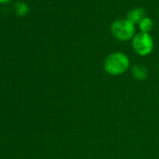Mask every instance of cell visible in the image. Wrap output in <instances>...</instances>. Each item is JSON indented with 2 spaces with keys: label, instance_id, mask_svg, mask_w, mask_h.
Instances as JSON below:
<instances>
[{
  "label": "cell",
  "instance_id": "cell-1",
  "mask_svg": "<svg viewBox=\"0 0 159 159\" xmlns=\"http://www.w3.org/2000/svg\"><path fill=\"white\" fill-rule=\"evenodd\" d=\"M129 67V59L123 52H114L110 54L105 62L104 68L111 75L117 76L125 73Z\"/></svg>",
  "mask_w": 159,
  "mask_h": 159
},
{
  "label": "cell",
  "instance_id": "cell-2",
  "mask_svg": "<svg viewBox=\"0 0 159 159\" xmlns=\"http://www.w3.org/2000/svg\"><path fill=\"white\" fill-rule=\"evenodd\" d=\"M111 34L115 39L121 41H126L135 36V25L127 19L117 20L111 26Z\"/></svg>",
  "mask_w": 159,
  "mask_h": 159
},
{
  "label": "cell",
  "instance_id": "cell-3",
  "mask_svg": "<svg viewBox=\"0 0 159 159\" xmlns=\"http://www.w3.org/2000/svg\"><path fill=\"white\" fill-rule=\"evenodd\" d=\"M132 47L139 55L145 56L152 52L153 49V41L149 33L139 32L134 36Z\"/></svg>",
  "mask_w": 159,
  "mask_h": 159
},
{
  "label": "cell",
  "instance_id": "cell-4",
  "mask_svg": "<svg viewBox=\"0 0 159 159\" xmlns=\"http://www.w3.org/2000/svg\"><path fill=\"white\" fill-rule=\"evenodd\" d=\"M145 17V11L143 9L141 8H136V9H133L131 10L127 15H126V19L131 22L132 24H138Z\"/></svg>",
  "mask_w": 159,
  "mask_h": 159
},
{
  "label": "cell",
  "instance_id": "cell-5",
  "mask_svg": "<svg viewBox=\"0 0 159 159\" xmlns=\"http://www.w3.org/2000/svg\"><path fill=\"white\" fill-rule=\"evenodd\" d=\"M131 72H132L133 77L135 79L139 80V81H143V80H145L148 76V71H147L146 67L143 66H140V65L134 66L131 69Z\"/></svg>",
  "mask_w": 159,
  "mask_h": 159
},
{
  "label": "cell",
  "instance_id": "cell-6",
  "mask_svg": "<svg viewBox=\"0 0 159 159\" xmlns=\"http://www.w3.org/2000/svg\"><path fill=\"white\" fill-rule=\"evenodd\" d=\"M13 8H14V11H15L16 14L19 15V16H24V15L27 14L28 11H29L28 5L25 2H24V1H17V2H15Z\"/></svg>",
  "mask_w": 159,
  "mask_h": 159
},
{
  "label": "cell",
  "instance_id": "cell-7",
  "mask_svg": "<svg viewBox=\"0 0 159 159\" xmlns=\"http://www.w3.org/2000/svg\"><path fill=\"white\" fill-rule=\"evenodd\" d=\"M152 21L149 18V17H144L139 23V27L140 29V32H143V33H149L152 28Z\"/></svg>",
  "mask_w": 159,
  "mask_h": 159
},
{
  "label": "cell",
  "instance_id": "cell-8",
  "mask_svg": "<svg viewBox=\"0 0 159 159\" xmlns=\"http://www.w3.org/2000/svg\"><path fill=\"white\" fill-rule=\"evenodd\" d=\"M9 1H11V0H0V3H6Z\"/></svg>",
  "mask_w": 159,
  "mask_h": 159
}]
</instances>
